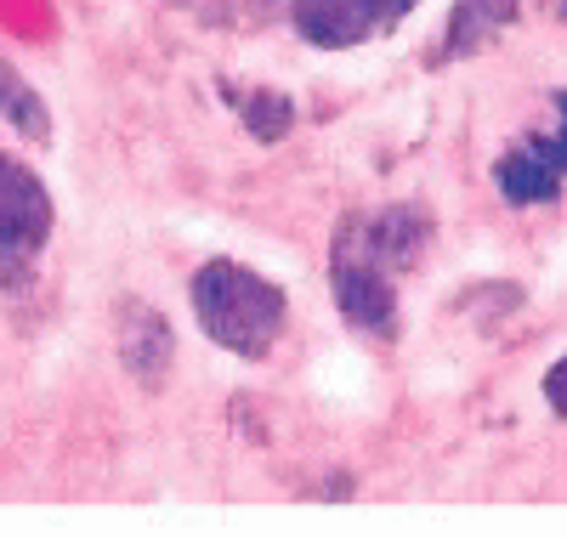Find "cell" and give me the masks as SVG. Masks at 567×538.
<instances>
[{"mask_svg":"<svg viewBox=\"0 0 567 538\" xmlns=\"http://www.w3.org/2000/svg\"><path fill=\"white\" fill-rule=\"evenodd\" d=\"M187 301H194L199 329L233 358H267L284 323H290V296L272 278H261L256 267H239L227 256H216L194 272Z\"/></svg>","mask_w":567,"mask_h":538,"instance_id":"obj_1","label":"cell"},{"mask_svg":"<svg viewBox=\"0 0 567 538\" xmlns=\"http://www.w3.org/2000/svg\"><path fill=\"white\" fill-rule=\"evenodd\" d=\"M0 120H7L23 142H45L52 136V108H45V96L0 58Z\"/></svg>","mask_w":567,"mask_h":538,"instance_id":"obj_9","label":"cell"},{"mask_svg":"<svg viewBox=\"0 0 567 538\" xmlns=\"http://www.w3.org/2000/svg\"><path fill=\"white\" fill-rule=\"evenodd\" d=\"M52 232H58V205L45 193V182L23 159L0 154V283L23 289Z\"/></svg>","mask_w":567,"mask_h":538,"instance_id":"obj_2","label":"cell"},{"mask_svg":"<svg viewBox=\"0 0 567 538\" xmlns=\"http://www.w3.org/2000/svg\"><path fill=\"white\" fill-rule=\"evenodd\" d=\"M545 403H550L556 420H567V352L545 369Z\"/></svg>","mask_w":567,"mask_h":538,"instance_id":"obj_11","label":"cell"},{"mask_svg":"<svg viewBox=\"0 0 567 538\" xmlns=\"http://www.w3.org/2000/svg\"><path fill=\"white\" fill-rule=\"evenodd\" d=\"M329 289H336V307L358 334L374 340H398V278L369 267V261H336L329 256Z\"/></svg>","mask_w":567,"mask_h":538,"instance_id":"obj_6","label":"cell"},{"mask_svg":"<svg viewBox=\"0 0 567 538\" xmlns=\"http://www.w3.org/2000/svg\"><path fill=\"white\" fill-rule=\"evenodd\" d=\"M420 0H290V23L323 45V52H352V45L398 29Z\"/></svg>","mask_w":567,"mask_h":538,"instance_id":"obj_5","label":"cell"},{"mask_svg":"<svg viewBox=\"0 0 567 538\" xmlns=\"http://www.w3.org/2000/svg\"><path fill=\"white\" fill-rule=\"evenodd\" d=\"M233 108H239V120L250 125L256 142H278L296 120V103L284 91H245V96H233Z\"/></svg>","mask_w":567,"mask_h":538,"instance_id":"obj_10","label":"cell"},{"mask_svg":"<svg viewBox=\"0 0 567 538\" xmlns=\"http://www.w3.org/2000/svg\"><path fill=\"white\" fill-rule=\"evenodd\" d=\"M523 12V0H460L449 12V29H443V58H471Z\"/></svg>","mask_w":567,"mask_h":538,"instance_id":"obj_8","label":"cell"},{"mask_svg":"<svg viewBox=\"0 0 567 538\" xmlns=\"http://www.w3.org/2000/svg\"><path fill=\"white\" fill-rule=\"evenodd\" d=\"M561 182H567V91H556V120L523 136L494 165V187L505 205H545L561 193Z\"/></svg>","mask_w":567,"mask_h":538,"instance_id":"obj_4","label":"cell"},{"mask_svg":"<svg viewBox=\"0 0 567 538\" xmlns=\"http://www.w3.org/2000/svg\"><path fill=\"white\" fill-rule=\"evenodd\" d=\"M120 363H125V374L142 391H159L171 380L176 334H171V323H165L159 307H142V301H125L120 307Z\"/></svg>","mask_w":567,"mask_h":538,"instance_id":"obj_7","label":"cell"},{"mask_svg":"<svg viewBox=\"0 0 567 538\" xmlns=\"http://www.w3.org/2000/svg\"><path fill=\"white\" fill-rule=\"evenodd\" d=\"M561 12H567V0H561Z\"/></svg>","mask_w":567,"mask_h":538,"instance_id":"obj_12","label":"cell"},{"mask_svg":"<svg viewBox=\"0 0 567 538\" xmlns=\"http://www.w3.org/2000/svg\"><path fill=\"white\" fill-rule=\"evenodd\" d=\"M425 244H432V210L425 205H386V210L352 216L336 232V244H329V256L336 261H369V267L398 278L425 256Z\"/></svg>","mask_w":567,"mask_h":538,"instance_id":"obj_3","label":"cell"}]
</instances>
